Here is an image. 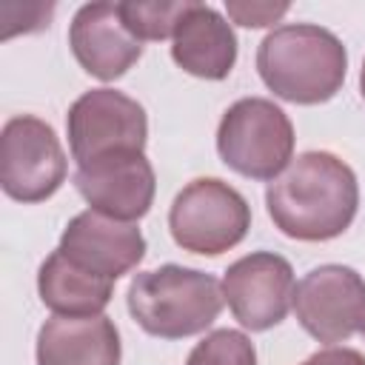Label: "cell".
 Segmentation results:
<instances>
[{
    "label": "cell",
    "instance_id": "3",
    "mask_svg": "<svg viewBox=\"0 0 365 365\" xmlns=\"http://www.w3.org/2000/svg\"><path fill=\"white\" fill-rule=\"evenodd\" d=\"M222 299L217 277L182 265H160L137 274L125 297L134 322L160 339H182L205 331L220 317Z\"/></svg>",
    "mask_w": 365,
    "mask_h": 365
},
{
    "label": "cell",
    "instance_id": "1",
    "mask_svg": "<svg viewBox=\"0 0 365 365\" xmlns=\"http://www.w3.org/2000/svg\"><path fill=\"white\" fill-rule=\"evenodd\" d=\"M265 205L285 237L302 242L334 240L356 217V174L328 151H305L268 182Z\"/></svg>",
    "mask_w": 365,
    "mask_h": 365
},
{
    "label": "cell",
    "instance_id": "20",
    "mask_svg": "<svg viewBox=\"0 0 365 365\" xmlns=\"http://www.w3.org/2000/svg\"><path fill=\"white\" fill-rule=\"evenodd\" d=\"M359 91H362V100H365V63H362V71H359Z\"/></svg>",
    "mask_w": 365,
    "mask_h": 365
},
{
    "label": "cell",
    "instance_id": "19",
    "mask_svg": "<svg viewBox=\"0 0 365 365\" xmlns=\"http://www.w3.org/2000/svg\"><path fill=\"white\" fill-rule=\"evenodd\" d=\"M302 365H365V356L354 348H325L311 354Z\"/></svg>",
    "mask_w": 365,
    "mask_h": 365
},
{
    "label": "cell",
    "instance_id": "17",
    "mask_svg": "<svg viewBox=\"0 0 365 365\" xmlns=\"http://www.w3.org/2000/svg\"><path fill=\"white\" fill-rule=\"evenodd\" d=\"M185 365H257V351L242 331L220 328L191 348Z\"/></svg>",
    "mask_w": 365,
    "mask_h": 365
},
{
    "label": "cell",
    "instance_id": "2",
    "mask_svg": "<svg viewBox=\"0 0 365 365\" xmlns=\"http://www.w3.org/2000/svg\"><path fill=\"white\" fill-rule=\"evenodd\" d=\"M257 71L279 100L319 106L342 88L348 51L334 31L291 23L265 34L257 48Z\"/></svg>",
    "mask_w": 365,
    "mask_h": 365
},
{
    "label": "cell",
    "instance_id": "13",
    "mask_svg": "<svg viewBox=\"0 0 365 365\" xmlns=\"http://www.w3.org/2000/svg\"><path fill=\"white\" fill-rule=\"evenodd\" d=\"M171 57L191 77L225 80L237 63V34L217 9L191 0L171 37Z\"/></svg>",
    "mask_w": 365,
    "mask_h": 365
},
{
    "label": "cell",
    "instance_id": "4",
    "mask_svg": "<svg viewBox=\"0 0 365 365\" xmlns=\"http://www.w3.org/2000/svg\"><path fill=\"white\" fill-rule=\"evenodd\" d=\"M217 151L231 171L251 180H274L291 163L294 125L271 100L242 97L220 120Z\"/></svg>",
    "mask_w": 365,
    "mask_h": 365
},
{
    "label": "cell",
    "instance_id": "16",
    "mask_svg": "<svg viewBox=\"0 0 365 365\" xmlns=\"http://www.w3.org/2000/svg\"><path fill=\"white\" fill-rule=\"evenodd\" d=\"M188 9H191V0H128V3H120V14L137 40L174 37V31Z\"/></svg>",
    "mask_w": 365,
    "mask_h": 365
},
{
    "label": "cell",
    "instance_id": "5",
    "mask_svg": "<svg viewBox=\"0 0 365 365\" xmlns=\"http://www.w3.org/2000/svg\"><path fill=\"white\" fill-rule=\"evenodd\" d=\"M168 228L182 251L217 257L245 240L251 228V208L228 182L200 177L174 197Z\"/></svg>",
    "mask_w": 365,
    "mask_h": 365
},
{
    "label": "cell",
    "instance_id": "8",
    "mask_svg": "<svg viewBox=\"0 0 365 365\" xmlns=\"http://www.w3.org/2000/svg\"><path fill=\"white\" fill-rule=\"evenodd\" d=\"M294 314L319 342H345L365 325V279L348 265L311 268L294 288Z\"/></svg>",
    "mask_w": 365,
    "mask_h": 365
},
{
    "label": "cell",
    "instance_id": "6",
    "mask_svg": "<svg viewBox=\"0 0 365 365\" xmlns=\"http://www.w3.org/2000/svg\"><path fill=\"white\" fill-rule=\"evenodd\" d=\"M68 148L77 165L108 154L143 151L148 140L145 108L114 88H91L77 97L66 114Z\"/></svg>",
    "mask_w": 365,
    "mask_h": 365
},
{
    "label": "cell",
    "instance_id": "9",
    "mask_svg": "<svg viewBox=\"0 0 365 365\" xmlns=\"http://www.w3.org/2000/svg\"><path fill=\"white\" fill-rule=\"evenodd\" d=\"M222 297L242 328L268 331L285 319L294 302L291 262L274 251H254L228 265Z\"/></svg>",
    "mask_w": 365,
    "mask_h": 365
},
{
    "label": "cell",
    "instance_id": "10",
    "mask_svg": "<svg viewBox=\"0 0 365 365\" xmlns=\"http://www.w3.org/2000/svg\"><path fill=\"white\" fill-rule=\"evenodd\" d=\"M74 185L94 211L123 222L145 217L157 191L154 168L143 151L108 154L77 165Z\"/></svg>",
    "mask_w": 365,
    "mask_h": 365
},
{
    "label": "cell",
    "instance_id": "15",
    "mask_svg": "<svg viewBox=\"0 0 365 365\" xmlns=\"http://www.w3.org/2000/svg\"><path fill=\"white\" fill-rule=\"evenodd\" d=\"M37 294L54 317H97L111 302L114 279L88 274L51 251L37 271Z\"/></svg>",
    "mask_w": 365,
    "mask_h": 365
},
{
    "label": "cell",
    "instance_id": "18",
    "mask_svg": "<svg viewBox=\"0 0 365 365\" xmlns=\"http://www.w3.org/2000/svg\"><path fill=\"white\" fill-rule=\"evenodd\" d=\"M288 3H262V0H228L225 11L234 23L245 29H265L274 26L279 17L288 14Z\"/></svg>",
    "mask_w": 365,
    "mask_h": 365
},
{
    "label": "cell",
    "instance_id": "12",
    "mask_svg": "<svg viewBox=\"0 0 365 365\" xmlns=\"http://www.w3.org/2000/svg\"><path fill=\"white\" fill-rule=\"evenodd\" d=\"M68 46L83 71L103 83L123 77L143 57V40L128 31L120 3L80 6L68 26Z\"/></svg>",
    "mask_w": 365,
    "mask_h": 365
},
{
    "label": "cell",
    "instance_id": "7",
    "mask_svg": "<svg viewBox=\"0 0 365 365\" xmlns=\"http://www.w3.org/2000/svg\"><path fill=\"white\" fill-rule=\"evenodd\" d=\"M66 151L54 128L31 114L11 117L0 134V185L17 202H43L66 180Z\"/></svg>",
    "mask_w": 365,
    "mask_h": 365
},
{
    "label": "cell",
    "instance_id": "14",
    "mask_svg": "<svg viewBox=\"0 0 365 365\" xmlns=\"http://www.w3.org/2000/svg\"><path fill=\"white\" fill-rule=\"evenodd\" d=\"M37 365H120V334L106 317H51L37 331Z\"/></svg>",
    "mask_w": 365,
    "mask_h": 365
},
{
    "label": "cell",
    "instance_id": "21",
    "mask_svg": "<svg viewBox=\"0 0 365 365\" xmlns=\"http://www.w3.org/2000/svg\"><path fill=\"white\" fill-rule=\"evenodd\" d=\"M362 336H365V325H362Z\"/></svg>",
    "mask_w": 365,
    "mask_h": 365
},
{
    "label": "cell",
    "instance_id": "11",
    "mask_svg": "<svg viewBox=\"0 0 365 365\" xmlns=\"http://www.w3.org/2000/svg\"><path fill=\"white\" fill-rule=\"evenodd\" d=\"M57 251L88 274L117 279L140 265L145 257V240L134 222H123L88 208L66 225Z\"/></svg>",
    "mask_w": 365,
    "mask_h": 365
}]
</instances>
